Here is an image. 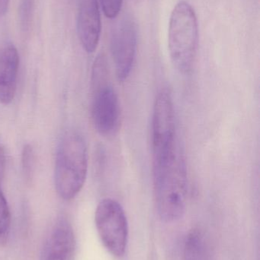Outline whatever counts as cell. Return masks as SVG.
Returning <instances> with one entry per match:
<instances>
[{
	"instance_id": "6da1fadb",
	"label": "cell",
	"mask_w": 260,
	"mask_h": 260,
	"mask_svg": "<svg viewBox=\"0 0 260 260\" xmlns=\"http://www.w3.org/2000/svg\"><path fill=\"white\" fill-rule=\"evenodd\" d=\"M154 189L159 216L166 222L180 219L186 212L187 174L183 153L177 148L154 160Z\"/></svg>"
},
{
	"instance_id": "7a4b0ae2",
	"label": "cell",
	"mask_w": 260,
	"mask_h": 260,
	"mask_svg": "<svg viewBox=\"0 0 260 260\" xmlns=\"http://www.w3.org/2000/svg\"><path fill=\"white\" fill-rule=\"evenodd\" d=\"M88 171L87 148L83 138L69 133L58 147L55 160V189L64 200H71L85 184Z\"/></svg>"
},
{
	"instance_id": "3957f363",
	"label": "cell",
	"mask_w": 260,
	"mask_h": 260,
	"mask_svg": "<svg viewBox=\"0 0 260 260\" xmlns=\"http://www.w3.org/2000/svg\"><path fill=\"white\" fill-rule=\"evenodd\" d=\"M198 44V24L192 6L180 1L172 9L168 30L169 56L175 68L183 75L192 71Z\"/></svg>"
},
{
	"instance_id": "277c9868",
	"label": "cell",
	"mask_w": 260,
	"mask_h": 260,
	"mask_svg": "<svg viewBox=\"0 0 260 260\" xmlns=\"http://www.w3.org/2000/svg\"><path fill=\"white\" fill-rule=\"evenodd\" d=\"M108 79V62L105 55L99 54L92 73V119L95 129L103 136L115 134L120 125L119 98Z\"/></svg>"
},
{
	"instance_id": "5b68a950",
	"label": "cell",
	"mask_w": 260,
	"mask_h": 260,
	"mask_svg": "<svg viewBox=\"0 0 260 260\" xmlns=\"http://www.w3.org/2000/svg\"><path fill=\"white\" fill-rule=\"evenodd\" d=\"M95 223L104 247L115 257L125 254L128 224L122 206L112 199H104L95 212Z\"/></svg>"
},
{
	"instance_id": "8992f818",
	"label": "cell",
	"mask_w": 260,
	"mask_h": 260,
	"mask_svg": "<svg viewBox=\"0 0 260 260\" xmlns=\"http://www.w3.org/2000/svg\"><path fill=\"white\" fill-rule=\"evenodd\" d=\"M152 146L154 160L170 154L177 148L174 102L168 90H161L156 97L153 114Z\"/></svg>"
},
{
	"instance_id": "52a82bcc",
	"label": "cell",
	"mask_w": 260,
	"mask_h": 260,
	"mask_svg": "<svg viewBox=\"0 0 260 260\" xmlns=\"http://www.w3.org/2000/svg\"><path fill=\"white\" fill-rule=\"evenodd\" d=\"M137 29L130 18H124L112 34L111 52L115 67L116 76L121 82L129 77L137 51Z\"/></svg>"
},
{
	"instance_id": "ba28073f",
	"label": "cell",
	"mask_w": 260,
	"mask_h": 260,
	"mask_svg": "<svg viewBox=\"0 0 260 260\" xmlns=\"http://www.w3.org/2000/svg\"><path fill=\"white\" fill-rule=\"evenodd\" d=\"M76 250V238L71 224L65 218H59L47 233L40 260H74Z\"/></svg>"
},
{
	"instance_id": "9c48e42d",
	"label": "cell",
	"mask_w": 260,
	"mask_h": 260,
	"mask_svg": "<svg viewBox=\"0 0 260 260\" xmlns=\"http://www.w3.org/2000/svg\"><path fill=\"white\" fill-rule=\"evenodd\" d=\"M101 27L98 0H80L77 15V33L82 47L87 53H94L97 49Z\"/></svg>"
},
{
	"instance_id": "30bf717a",
	"label": "cell",
	"mask_w": 260,
	"mask_h": 260,
	"mask_svg": "<svg viewBox=\"0 0 260 260\" xmlns=\"http://www.w3.org/2000/svg\"><path fill=\"white\" fill-rule=\"evenodd\" d=\"M19 56L16 47L6 46L0 51V102L8 105L15 96L18 83Z\"/></svg>"
},
{
	"instance_id": "8fae6325",
	"label": "cell",
	"mask_w": 260,
	"mask_h": 260,
	"mask_svg": "<svg viewBox=\"0 0 260 260\" xmlns=\"http://www.w3.org/2000/svg\"><path fill=\"white\" fill-rule=\"evenodd\" d=\"M184 260H213L210 241L201 229H192L188 234L185 242Z\"/></svg>"
},
{
	"instance_id": "7c38bea8",
	"label": "cell",
	"mask_w": 260,
	"mask_h": 260,
	"mask_svg": "<svg viewBox=\"0 0 260 260\" xmlns=\"http://www.w3.org/2000/svg\"><path fill=\"white\" fill-rule=\"evenodd\" d=\"M11 230V213L4 194L0 190V247L6 245Z\"/></svg>"
},
{
	"instance_id": "4fadbf2b",
	"label": "cell",
	"mask_w": 260,
	"mask_h": 260,
	"mask_svg": "<svg viewBox=\"0 0 260 260\" xmlns=\"http://www.w3.org/2000/svg\"><path fill=\"white\" fill-rule=\"evenodd\" d=\"M35 0H20L18 18L20 27L24 32L28 31L33 21Z\"/></svg>"
},
{
	"instance_id": "5bb4252c",
	"label": "cell",
	"mask_w": 260,
	"mask_h": 260,
	"mask_svg": "<svg viewBox=\"0 0 260 260\" xmlns=\"http://www.w3.org/2000/svg\"><path fill=\"white\" fill-rule=\"evenodd\" d=\"M21 168L26 181L31 182L33 178L35 168V154L31 145H24L21 153Z\"/></svg>"
},
{
	"instance_id": "9a60e30c",
	"label": "cell",
	"mask_w": 260,
	"mask_h": 260,
	"mask_svg": "<svg viewBox=\"0 0 260 260\" xmlns=\"http://www.w3.org/2000/svg\"><path fill=\"white\" fill-rule=\"evenodd\" d=\"M104 15L109 19H114L120 13L123 0H99Z\"/></svg>"
},
{
	"instance_id": "2e32d148",
	"label": "cell",
	"mask_w": 260,
	"mask_h": 260,
	"mask_svg": "<svg viewBox=\"0 0 260 260\" xmlns=\"http://www.w3.org/2000/svg\"><path fill=\"white\" fill-rule=\"evenodd\" d=\"M6 157L4 148L0 146V185L3 182L6 174Z\"/></svg>"
},
{
	"instance_id": "e0dca14e",
	"label": "cell",
	"mask_w": 260,
	"mask_h": 260,
	"mask_svg": "<svg viewBox=\"0 0 260 260\" xmlns=\"http://www.w3.org/2000/svg\"><path fill=\"white\" fill-rule=\"evenodd\" d=\"M9 0H0V16L6 14L9 6Z\"/></svg>"
}]
</instances>
